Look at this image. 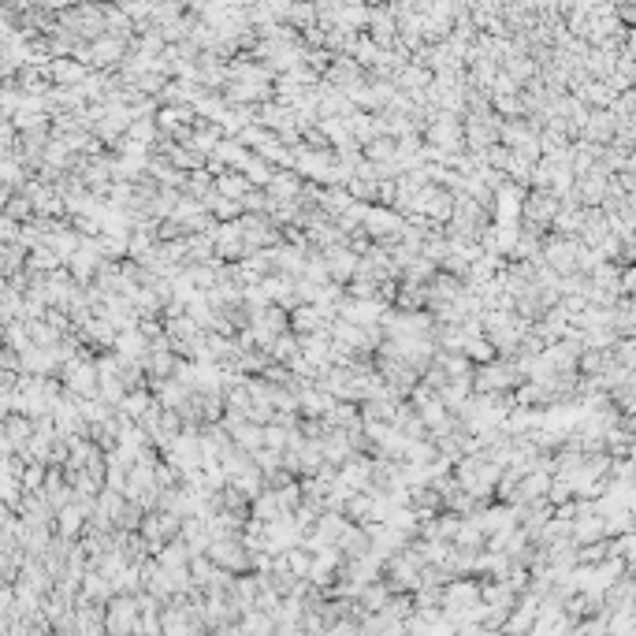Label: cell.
I'll return each instance as SVG.
<instances>
[{"mask_svg":"<svg viewBox=\"0 0 636 636\" xmlns=\"http://www.w3.org/2000/svg\"><path fill=\"white\" fill-rule=\"evenodd\" d=\"M142 603L134 591H116L109 599V633H138L142 629Z\"/></svg>","mask_w":636,"mask_h":636,"instance_id":"cell-1","label":"cell"},{"mask_svg":"<svg viewBox=\"0 0 636 636\" xmlns=\"http://www.w3.org/2000/svg\"><path fill=\"white\" fill-rule=\"evenodd\" d=\"M517 383V372L514 365H502V361H484L472 369V391L480 395H491V391H506V387Z\"/></svg>","mask_w":636,"mask_h":636,"instance_id":"cell-2","label":"cell"},{"mask_svg":"<svg viewBox=\"0 0 636 636\" xmlns=\"http://www.w3.org/2000/svg\"><path fill=\"white\" fill-rule=\"evenodd\" d=\"M250 175L246 171H234V168H228L223 175H216V190L223 193V198H234V201H242L246 193H250Z\"/></svg>","mask_w":636,"mask_h":636,"instance_id":"cell-3","label":"cell"},{"mask_svg":"<svg viewBox=\"0 0 636 636\" xmlns=\"http://www.w3.org/2000/svg\"><path fill=\"white\" fill-rule=\"evenodd\" d=\"M49 79L60 82V86H82L86 82V67H82L79 60H52Z\"/></svg>","mask_w":636,"mask_h":636,"instance_id":"cell-4","label":"cell"},{"mask_svg":"<svg viewBox=\"0 0 636 636\" xmlns=\"http://www.w3.org/2000/svg\"><path fill=\"white\" fill-rule=\"evenodd\" d=\"M220 142H223V127H220V123H209V127L201 123L198 131L190 134V142H186V145H193L198 153L209 157V153H216V145H220Z\"/></svg>","mask_w":636,"mask_h":636,"instance_id":"cell-5","label":"cell"},{"mask_svg":"<svg viewBox=\"0 0 636 636\" xmlns=\"http://www.w3.org/2000/svg\"><path fill=\"white\" fill-rule=\"evenodd\" d=\"M242 171L250 175V182H253V186H268V182H272V175H276V168L268 164L264 157H257V153L250 157V164H246Z\"/></svg>","mask_w":636,"mask_h":636,"instance_id":"cell-6","label":"cell"},{"mask_svg":"<svg viewBox=\"0 0 636 636\" xmlns=\"http://www.w3.org/2000/svg\"><path fill=\"white\" fill-rule=\"evenodd\" d=\"M402 86H406V90H420V86H428V71L424 67H406Z\"/></svg>","mask_w":636,"mask_h":636,"instance_id":"cell-7","label":"cell"},{"mask_svg":"<svg viewBox=\"0 0 636 636\" xmlns=\"http://www.w3.org/2000/svg\"><path fill=\"white\" fill-rule=\"evenodd\" d=\"M290 23H298V26L312 23V8L309 4H294V8H290Z\"/></svg>","mask_w":636,"mask_h":636,"instance_id":"cell-8","label":"cell"}]
</instances>
